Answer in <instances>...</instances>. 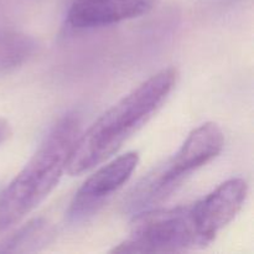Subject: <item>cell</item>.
<instances>
[{"mask_svg": "<svg viewBox=\"0 0 254 254\" xmlns=\"http://www.w3.org/2000/svg\"><path fill=\"white\" fill-rule=\"evenodd\" d=\"M176 78L175 68L161 69L102 114L86 133H79L67 163V173L81 175L118 151L166 101Z\"/></svg>", "mask_w": 254, "mask_h": 254, "instance_id": "cell-1", "label": "cell"}, {"mask_svg": "<svg viewBox=\"0 0 254 254\" xmlns=\"http://www.w3.org/2000/svg\"><path fill=\"white\" fill-rule=\"evenodd\" d=\"M37 50L36 40L15 31H0V73L17 68Z\"/></svg>", "mask_w": 254, "mask_h": 254, "instance_id": "cell-9", "label": "cell"}, {"mask_svg": "<svg viewBox=\"0 0 254 254\" xmlns=\"http://www.w3.org/2000/svg\"><path fill=\"white\" fill-rule=\"evenodd\" d=\"M248 193V185L241 178L221 184L202 200L191 205L196 231L203 247L210 245L242 208Z\"/></svg>", "mask_w": 254, "mask_h": 254, "instance_id": "cell-6", "label": "cell"}, {"mask_svg": "<svg viewBox=\"0 0 254 254\" xmlns=\"http://www.w3.org/2000/svg\"><path fill=\"white\" fill-rule=\"evenodd\" d=\"M203 247L191 206L141 211L131 221L130 236L111 253H175Z\"/></svg>", "mask_w": 254, "mask_h": 254, "instance_id": "cell-4", "label": "cell"}, {"mask_svg": "<svg viewBox=\"0 0 254 254\" xmlns=\"http://www.w3.org/2000/svg\"><path fill=\"white\" fill-rule=\"evenodd\" d=\"M146 1H148V2H150V4H151V1H153V0H146Z\"/></svg>", "mask_w": 254, "mask_h": 254, "instance_id": "cell-11", "label": "cell"}, {"mask_svg": "<svg viewBox=\"0 0 254 254\" xmlns=\"http://www.w3.org/2000/svg\"><path fill=\"white\" fill-rule=\"evenodd\" d=\"M150 5L146 0H73L67 21L74 29L109 26L145 14Z\"/></svg>", "mask_w": 254, "mask_h": 254, "instance_id": "cell-7", "label": "cell"}, {"mask_svg": "<svg viewBox=\"0 0 254 254\" xmlns=\"http://www.w3.org/2000/svg\"><path fill=\"white\" fill-rule=\"evenodd\" d=\"M79 121L67 114L51 129L21 171L0 195V233L21 221L55 189L79 135Z\"/></svg>", "mask_w": 254, "mask_h": 254, "instance_id": "cell-2", "label": "cell"}, {"mask_svg": "<svg viewBox=\"0 0 254 254\" xmlns=\"http://www.w3.org/2000/svg\"><path fill=\"white\" fill-rule=\"evenodd\" d=\"M52 227L44 218H35L0 243V253L34 252L51 240Z\"/></svg>", "mask_w": 254, "mask_h": 254, "instance_id": "cell-8", "label": "cell"}, {"mask_svg": "<svg viewBox=\"0 0 254 254\" xmlns=\"http://www.w3.org/2000/svg\"><path fill=\"white\" fill-rule=\"evenodd\" d=\"M11 134V128H10V124L7 123L6 119L0 118V144L4 143L9 135Z\"/></svg>", "mask_w": 254, "mask_h": 254, "instance_id": "cell-10", "label": "cell"}, {"mask_svg": "<svg viewBox=\"0 0 254 254\" xmlns=\"http://www.w3.org/2000/svg\"><path fill=\"white\" fill-rule=\"evenodd\" d=\"M138 163V153L130 151L98 169L74 195L68 210V220L74 223L82 222L97 212L107 198L130 179Z\"/></svg>", "mask_w": 254, "mask_h": 254, "instance_id": "cell-5", "label": "cell"}, {"mask_svg": "<svg viewBox=\"0 0 254 254\" xmlns=\"http://www.w3.org/2000/svg\"><path fill=\"white\" fill-rule=\"evenodd\" d=\"M225 136L216 123H205L190 133L178 153L149 174L128 201L129 210L140 212L168 197L188 175L222 151Z\"/></svg>", "mask_w": 254, "mask_h": 254, "instance_id": "cell-3", "label": "cell"}]
</instances>
